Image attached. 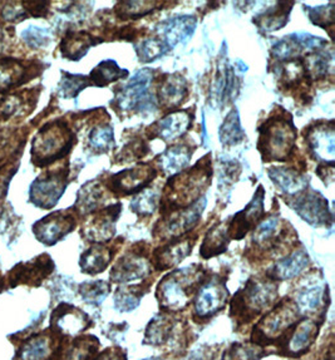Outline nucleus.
<instances>
[{
	"instance_id": "obj_43",
	"label": "nucleus",
	"mask_w": 335,
	"mask_h": 360,
	"mask_svg": "<svg viewBox=\"0 0 335 360\" xmlns=\"http://www.w3.org/2000/svg\"><path fill=\"white\" fill-rule=\"evenodd\" d=\"M51 339L46 335H38L30 339L20 349V360H48L51 356Z\"/></svg>"
},
{
	"instance_id": "obj_19",
	"label": "nucleus",
	"mask_w": 335,
	"mask_h": 360,
	"mask_svg": "<svg viewBox=\"0 0 335 360\" xmlns=\"http://www.w3.org/2000/svg\"><path fill=\"white\" fill-rule=\"evenodd\" d=\"M122 204L110 205L94 211L92 219L83 226V236L94 244H107L116 233V222L121 215Z\"/></svg>"
},
{
	"instance_id": "obj_25",
	"label": "nucleus",
	"mask_w": 335,
	"mask_h": 360,
	"mask_svg": "<svg viewBox=\"0 0 335 360\" xmlns=\"http://www.w3.org/2000/svg\"><path fill=\"white\" fill-rule=\"evenodd\" d=\"M195 30L196 18L192 15H179L160 24L157 33L160 34V39L163 41L168 49H172L177 44H184L190 41Z\"/></svg>"
},
{
	"instance_id": "obj_4",
	"label": "nucleus",
	"mask_w": 335,
	"mask_h": 360,
	"mask_svg": "<svg viewBox=\"0 0 335 360\" xmlns=\"http://www.w3.org/2000/svg\"><path fill=\"white\" fill-rule=\"evenodd\" d=\"M296 143V127L289 112L274 110L259 127L258 150L264 162L289 161Z\"/></svg>"
},
{
	"instance_id": "obj_30",
	"label": "nucleus",
	"mask_w": 335,
	"mask_h": 360,
	"mask_svg": "<svg viewBox=\"0 0 335 360\" xmlns=\"http://www.w3.org/2000/svg\"><path fill=\"white\" fill-rule=\"evenodd\" d=\"M275 186L286 195L295 196L304 191L308 186V180L301 169L291 167H272L267 171Z\"/></svg>"
},
{
	"instance_id": "obj_16",
	"label": "nucleus",
	"mask_w": 335,
	"mask_h": 360,
	"mask_svg": "<svg viewBox=\"0 0 335 360\" xmlns=\"http://www.w3.org/2000/svg\"><path fill=\"white\" fill-rule=\"evenodd\" d=\"M44 70L39 60L0 58V94L22 87Z\"/></svg>"
},
{
	"instance_id": "obj_23",
	"label": "nucleus",
	"mask_w": 335,
	"mask_h": 360,
	"mask_svg": "<svg viewBox=\"0 0 335 360\" xmlns=\"http://www.w3.org/2000/svg\"><path fill=\"white\" fill-rule=\"evenodd\" d=\"M92 326L93 321L87 313L70 304H61L53 311V329L64 335L75 337Z\"/></svg>"
},
{
	"instance_id": "obj_39",
	"label": "nucleus",
	"mask_w": 335,
	"mask_h": 360,
	"mask_svg": "<svg viewBox=\"0 0 335 360\" xmlns=\"http://www.w3.org/2000/svg\"><path fill=\"white\" fill-rule=\"evenodd\" d=\"M163 6L160 1H120L115 8V14L121 20H131L145 17L155 12L157 6Z\"/></svg>"
},
{
	"instance_id": "obj_33",
	"label": "nucleus",
	"mask_w": 335,
	"mask_h": 360,
	"mask_svg": "<svg viewBox=\"0 0 335 360\" xmlns=\"http://www.w3.org/2000/svg\"><path fill=\"white\" fill-rule=\"evenodd\" d=\"M230 238L227 233V221L219 222L208 230L203 245L200 248V255L203 259H211L214 256H219L227 250V246L230 244Z\"/></svg>"
},
{
	"instance_id": "obj_28",
	"label": "nucleus",
	"mask_w": 335,
	"mask_h": 360,
	"mask_svg": "<svg viewBox=\"0 0 335 360\" xmlns=\"http://www.w3.org/2000/svg\"><path fill=\"white\" fill-rule=\"evenodd\" d=\"M120 244H94L84 251L80 259L82 273L99 275L103 273L117 254Z\"/></svg>"
},
{
	"instance_id": "obj_36",
	"label": "nucleus",
	"mask_w": 335,
	"mask_h": 360,
	"mask_svg": "<svg viewBox=\"0 0 335 360\" xmlns=\"http://www.w3.org/2000/svg\"><path fill=\"white\" fill-rule=\"evenodd\" d=\"M294 3H277L275 8H270L254 18V23L259 30L270 33L282 30L289 22V14Z\"/></svg>"
},
{
	"instance_id": "obj_46",
	"label": "nucleus",
	"mask_w": 335,
	"mask_h": 360,
	"mask_svg": "<svg viewBox=\"0 0 335 360\" xmlns=\"http://www.w3.org/2000/svg\"><path fill=\"white\" fill-rule=\"evenodd\" d=\"M168 46L160 38H148L141 41L136 47L137 57L142 63H150L156 59L161 58L168 52Z\"/></svg>"
},
{
	"instance_id": "obj_54",
	"label": "nucleus",
	"mask_w": 335,
	"mask_h": 360,
	"mask_svg": "<svg viewBox=\"0 0 335 360\" xmlns=\"http://www.w3.org/2000/svg\"><path fill=\"white\" fill-rule=\"evenodd\" d=\"M141 360H165L163 356H150V358H146V359Z\"/></svg>"
},
{
	"instance_id": "obj_26",
	"label": "nucleus",
	"mask_w": 335,
	"mask_h": 360,
	"mask_svg": "<svg viewBox=\"0 0 335 360\" xmlns=\"http://www.w3.org/2000/svg\"><path fill=\"white\" fill-rule=\"evenodd\" d=\"M310 264V257L303 248L290 252L282 260L275 262L272 270L265 274L266 278L274 281H285L299 276Z\"/></svg>"
},
{
	"instance_id": "obj_27",
	"label": "nucleus",
	"mask_w": 335,
	"mask_h": 360,
	"mask_svg": "<svg viewBox=\"0 0 335 360\" xmlns=\"http://www.w3.org/2000/svg\"><path fill=\"white\" fill-rule=\"evenodd\" d=\"M195 152V147L189 143H176L168 147V150L157 156V169H161L162 174L166 176L182 172L189 166L191 157Z\"/></svg>"
},
{
	"instance_id": "obj_14",
	"label": "nucleus",
	"mask_w": 335,
	"mask_h": 360,
	"mask_svg": "<svg viewBox=\"0 0 335 360\" xmlns=\"http://www.w3.org/2000/svg\"><path fill=\"white\" fill-rule=\"evenodd\" d=\"M157 176V169L152 163H141L133 169H123L121 172L112 174L108 180L104 182V187L108 191L120 196H128L132 193H139L147 188Z\"/></svg>"
},
{
	"instance_id": "obj_8",
	"label": "nucleus",
	"mask_w": 335,
	"mask_h": 360,
	"mask_svg": "<svg viewBox=\"0 0 335 360\" xmlns=\"http://www.w3.org/2000/svg\"><path fill=\"white\" fill-rule=\"evenodd\" d=\"M190 329L185 320L179 318L176 314H157L146 326L144 345L155 348L168 347L172 353L181 352L190 344Z\"/></svg>"
},
{
	"instance_id": "obj_40",
	"label": "nucleus",
	"mask_w": 335,
	"mask_h": 360,
	"mask_svg": "<svg viewBox=\"0 0 335 360\" xmlns=\"http://www.w3.org/2000/svg\"><path fill=\"white\" fill-rule=\"evenodd\" d=\"M246 139L244 134L239 112L236 108H232V112L226 116L225 121L220 127V140L224 146L239 145Z\"/></svg>"
},
{
	"instance_id": "obj_35",
	"label": "nucleus",
	"mask_w": 335,
	"mask_h": 360,
	"mask_svg": "<svg viewBox=\"0 0 335 360\" xmlns=\"http://www.w3.org/2000/svg\"><path fill=\"white\" fill-rule=\"evenodd\" d=\"M151 283L142 281L132 286H120L115 291L113 305L120 313H131L139 308L141 299L150 290Z\"/></svg>"
},
{
	"instance_id": "obj_11",
	"label": "nucleus",
	"mask_w": 335,
	"mask_h": 360,
	"mask_svg": "<svg viewBox=\"0 0 335 360\" xmlns=\"http://www.w3.org/2000/svg\"><path fill=\"white\" fill-rule=\"evenodd\" d=\"M151 271L150 245L137 243L113 264L110 279L115 284H128L136 280L146 279Z\"/></svg>"
},
{
	"instance_id": "obj_31",
	"label": "nucleus",
	"mask_w": 335,
	"mask_h": 360,
	"mask_svg": "<svg viewBox=\"0 0 335 360\" xmlns=\"http://www.w3.org/2000/svg\"><path fill=\"white\" fill-rule=\"evenodd\" d=\"M99 347V338L94 335L77 338L59 349L56 360H93Z\"/></svg>"
},
{
	"instance_id": "obj_37",
	"label": "nucleus",
	"mask_w": 335,
	"mask_h": 360,
	"mask_svg": "<svg viewBox=\"0 0 335 360\" xmlns=\"http://www.w3.org/2000/svg\"><path fill=\"white\" fill-rule=\"evenodd\" d=\"M127 77V70H121L115 60L107 59L101 62L96 68H93L91 75L88 76V79L91 82V86L102 88L107 87L108 84L118 79H125Z\"/></svg>"
},
{
	"instance_id": "obj_15",
	"label": "nucleus",
	"mask_w": 335,
	"mask_h": 360,
	"mask_svg": "<svg viewBox=\"0 0 335 360\" xmlns=\"http://www.w3.org/2000/svg\"><path fill=\"white\" fill-rule=\"evenodd\" d=\"M288 204L312 226H328L333 224V212L327 198L320 192L304 190L293 196V201Z\"/></svg>"
},
{
	"instance_id": "obj_49",
	"label": "nucleus",
	"mask_w": 335,
	"mask_h": 360,
	"mask_svg": "<svg viewBox=\"0 0 335 360\" xmlns=\"http://www.w3.org/2000/svg\"><path fill=\"white\" fill-rule=\"evenodd\" d=\"M334 4L329 3L328 6L314 8L309 11V18L312 24L322 27L324 30H331L334 25Z\"/></svg>"
},
{
	"instance_id": "obj_18",
	"label": "nucleus",
	"mask_w": 335,
	"mask_h": 360,
	"mask_svg": "<svg viewBox=\"0 0 335 360\" xmlns=\"http://www.w3.org/2000/svg\"><path fill=\"white\" fill-rule=\"evenodd\" d=\"M75 226V211L59 210L37 221L33 225V233L42 244L52 246L72 233Z\"/></svg>"
},
{
	"instance_id": "obj_29",
	"label": "nucleus",
	"mask_w": 335,
	"mask_h": 360,
	"mask_svg": "<svg viewBox=\"0 0 335 360\" xmlns=\"http://www.w3.org/2000/svg\"><path fill=\"white\" fill-rule=\"evenodd\" d=\"M102 41L86 30H68L61 41L62 57L78 62L87 54L89 48L97 46Z\"/></svg>"
},
{
	"instance_id": "obj_24",
	"label": "nucleus",
	"mask_w": 335,
	"mask_h": 360,
	"mask_svg": "<svg viewBox=\"0 0 335 360\" xmlns=\"http://www.w3.org/2000/svg\"><path fill=\"white\" fill-rule=\"evenodd\" d=\"M187 96L189 84L185 77L179 73H172L162 76L157 86L155 99H157V105L162 108L175 110L185 102Z\"/></svg>"
},
{
	"instance_id": "obj_52",
	"label": "nucleus",
	"mask_w": 335,
	"mask_h": 360,
	"mask_svg": "<svg viewBox=\"0 0 335 360\" xmlns=\"http://www.w3.org/2000/svg\"><path fill=\"white\" fill-rule=\"evenodd\" d=\"M93 360H127V352L120 347H110L96 355Z\"/></svg>"
},
{
	"instance_id": "obj_44",
	"label": "nucleus",
	"mask_w": 335,
	"mask_h": 360,
	"mask_svg": "<svg viewBox=\"0 0 335 360\" xmlns=\"http://www.w3.org/2000/svg\"><path fill=\"white\" fill-rule=\"evenodd\" d=\"M62 79L59 82L58 92L63 98H75L84 88L91 86L87 76L72 75L68 72H62Z\"/></svg>"
},
{
	"instance_id": "obj_47",
	"label": "nucleus",
	"mask_w": 335,
	"mask_h": 360,
	"mask_svg": "<svg viewBox=\"0 0 335 360\" xmlns=\"http://www.w3.org/2000/svg\"><path fill=\"white\" fill-rule=\"evenodd\" d=\"M148 152H150V147L147 146V141L136 137L123 146V148L118 152L115 160L117 163L133 162L147 156Z\"/></svg>"
},
{
	"instance_id": "obj_41",
	"label": "nucleus",
	"mask_w": 335,
	"mask_h": 360,
	"mask_svg": "<svg viewBox=\"0 0 335 360\" xmlns=\"http://www.w3.org/2000/svg\"><path fill=\"white\" fill-rule=\"evenodd\" d=\"M88 145L96 153H104L113 148L115 134L108 123H99L88 136Z\"/></svg>"
},
{
	"instance_id": "obj_45",
	"label": "nucleus",
	"mask_w": 335,
	"mask_h": 360,
	"mask_svg": "<svg viewBox=\"0 0 335 360\" xmlns=\"http://www.w3.org/2000/svg\"><path fill=\"white\" fill-rule=\"evenodd\" d=\"M110 284L104 280L88 281L80 285V294L84 302L91 305H99L110 295Z\"/></svg>"
},
{
	"instance_id": "obj_34",
	"label": "nucleus",
	"mask_w": 335,
	"mask_h": 360,
	"mask_svg": "<svg viewBox=\"0 0 335 360\" xmlns=\"http://www.w3.org/2000/svg\"><path fill=\"white\" fill-rule=\"evenodd\" d=\"M298 308L301 313L314 314L319 311V309L325 310V302H329V291L320 285L306 286L304 289L298 291L294 297Z\"/></svg>"
},
{
	"instance_id": "obj_50",
	"label": "nucleus",
	"mask_w": 335,
	"mask_h": 360,
	"mask_svg": "<svg viewBox=\"0 0 335 360\" xmlns=\"http://www.w3.org/2000/svg\"><path fill=\"white\" fill-rule=\"evenodd\" d=\"M24 11L28 17L46 18L49 12V1H23Z\"/></svg>"
},
{
	"instance_id": "obj_3",
	"label": "nucleus",
	"mask_w": 335,
	"mask_h": 360,
	"mask_svg": "<svg viewBox=\"0 0 335 360\" xmlns=\"http://www.w3.org/2000/svg\"><path fill=\"white\" fill-rule=\"evenodd\" d=\"M205 273L203 265L194 264L185 269L172 270L165 275L157 285L155 292L160 310L171 314L186 310L192 302Z\"/></svg>"
},
{
	"instance_id": "obj_2",
	"label": "nucleus",
	"mask_w": 335,
	"mask_h": 360,
	"mask_svg": "<svg viewBox=\"0 0 335 360\" xmlns=\"http://www.w3.org/2000/svg\"><path fill=\"white\" fill-rule=\"evenodd\" d=\"M277 283L269 278H250L230 300V318L239 331L250 326L277 302Z\"/></svg>"
},
{
	"instance_id": "obj_17",
	"label": "nucleus",
	"mask_w": 335,
	"mask_h": 360,
	"mask_svg": "<svg viewBox=\"0 0 335 360\" xmlns=\"http://www.w3.org/2000/svg\"><path fill=\"white\" fill-rule=\"evenodd\" d=\"M197 233H191L182 235L179 238L168 240L165 245L157 248L152 252V267L156 271L172 270L179 264L190 256L194 246L196 245Z\"/></svg>"
},
{
	"instance_id": "obj_32",
	"label": "nucleus",
	"mask_w": 335,
	"mask_h": 360,
	"mask_svg": "<svg viewBox=\"0 0 335 360\" xmlns=\"http://www.w3.org/2000/svg\"><path fill=\"white\" fill-rule=\"evenodd\" d=\"M103 201V185L97 180L89 181L78 192L73 211L81 216L91 215L101 209Z\"/></svg>"
},
{
	"instance_id": "obj_51",
	"label": "nucleus",
	"mask_w": 335,
	"mask_h": 360,
	"mask_svg": "<svg viewBox=\"0 0 335 360\" xmlns=\"http://www.w3.org/2000/svg\"><path fill=\"white\" fill-rule=\"evenodd\" d=\"M219 353V345H203L191 354L189 360H214Z\"/></svg>"
},
{
	"instance_id": "obj_53",
	"label": "nucleus",
	"mask_w": 335,
	"mask_h": 360,
	"mask_svg": "<svg viewBox=\"0 0 335 360\" xmlns=\"http://www.w3.org/2000/svg\"><path fill=\"white\" fill-rule=\"evenodd\" d=\"M319 360H334V344L333 342L329 344V347L327 348L325 353L319 358Z\"/></svg>"
},
{
	"instance_id": "obj_48",
	"label": "nucleus",
	"mask_w": 335,
	"mask_h": 360,
	"mask_svg": "<svg viewBox=\"0 0 335 360\" xmlns=\"http://www.w3.org/2000/svg\"><path fill=\"white\" fill-rule=\"evenodd\" d=\"M20 37H22V41L32 49L46 47L52 41L51 30L37 27V25H30L27 30H24L20 33Z\"/></svg>"
},
{
	"instance_id": "obj_9",
	"label": "nucleus",
	"mask_w": 335,
	"mask_h": 360,
	"mask_svg": "<svg viewBox=\"0 0 335 360\" xmlns=\"http://www.w3.org/2000/svg\"><path fill=\"white\" fill-rule=\"evenodd\" d=\"M325 314L315 316H301V319L274 344L277 353L285 358L298 359L308 354L315 344V340L323 326Z\"/></svg>"
},
{
	"instance_id": "obj_22",
	"label": "nucleus",
	"mask_w": 335,
	"mask_h": 360,
	"mask_svg": "<svg viewBox=\"0 0 335 360\" xmlns=\"http://www.w3.org/2000/svg\"><path fill=\"white\" fill-rule=\"evenodd\" d=\"M192 121V110H172L147 127L146 137L150 140L160 139L166 142L177 140L190 129Z\"/></svg>"
},
{
	"instance_id": "obj_13",
	"label": "nucleus",
	"mask_w": 335,
	"mask_h": 360,
	"mask_svg": "<svg viewBox=\"0 0 335 360\" xmlns=\"http://www.w3.org/2000/svg\"><path fill=\"white\" fill-rule=\"evenodd\" d=\"M205 206L206 198H203L189 209L179 210L170 215L162 216L153 227V236L162 240L165 238L168 241L191 233L201 219Z\"/></svg>"
},
{
	"instance_id": "obj_1",
	"label": "nucleus",
	"mask_w": 335,
	"mask_h": 360,
	"mask_svg": "<svg viewBox=\"0 0 335 360\" xmlns=\"http://www.w3.org/2000/svg\"><path fill=\"white\" fill-rule=\"evenodd\" d=\"M211 177V155L203 157L192 169L175 174L163 188L161 215H170L175 211L189 209L196 204L210 186Z\"/></svg>"
},
{
	"instance_id": "obj_42",
	"label": "nucleus",
	"mask_w": 335,
	"mask_h": 360,
	"mask_svg": "<svg viewBox=\"0 0 335 360\" xmlns=\"http://www.w3.org/2000/svg\"><path fill=\"white\" fill-rule=\"evenodd\" d=\"M158 202H160L158 191L152 188H145L133 198L131 210L139 217H150L155 214Z\"/></svg>"
},
{
	"instance_id": "obj_55",
	"label": "nucleus",
	"mask_w": 335,
	"mask_h": 360,
	"mask_svg": "<svg viewBox=\"0 0 335 360\" xmlns=\"http://www.w3.org/2000/svg\"><path fill=\"white\" fill-rule=\"evenodd\" d=\"M3 46V33H1V30H0V48Z\"/></svg>"
},
{
	"instance_id": "obj_12",
	"label": "nucleus",
	"mask_w": 335,
	"mask_h": 360,
	"mask_svg": "<svg viewBox=\"0 0 335 360\" xmlns=\"http://www.w3.org/2000/svg\"><path fill=\"white\" fill-rule=\"evenodd\" d=\"M70 163L56 171H46L30 187V201L39 209L51 210L58 204L70 182Z\"/></svg>"
},
{
	"instance_id": "obj_6",
	"label": "nucleus",
	"mask_w": 335,
	"mask_h": 360,
	"mask_svg": "<svg viewBox=\"0 0 335 360\" xmlns=\"http://www.w3.org/2000/svg\"><path fill=\"white\" fill-rule=\"evenodd\" d=\"M301 314L294 299L283 297L261 315V319L253 328L250 342L263 348L274 347V344L301 319Z\"/></svg>"
},
{
	"instance_id": "obj_20",
	"label": "nucleus",
	"mask_w": 335,
	"mask_h": 360,
	"mask_svg": "<svg viewBox=\"0 0 335 360\" xmlns=\"http://www.w3.org/2000/svg\"><path fill=\"white\" fill-rule=\"evenodd\" d=\"M304 140L314 158L324 163L334 162V121L314 122L304 128Z\"/></svg>"
},
{
	"instance_id": "obj_7",
	"label": "nucleus",
	"mask_w": 335,
	"mask_h": 360,
	"mask_svg": "<svg viewBox=\"0 0 335 360\" xmlns=\"http://www.w3.org/2000/svg\"><path fill=\"white\" fill-rule=\"evenodd\" d=\"M229 297L226 276L221 274L205 273L191 302L192 319L197 324L208 323L225 310Z\"/></svg>"
},
{
	"instance_id": "obj_5",
	"label": "nucleus",
	"mask_w": 335,
	"mask_h": 360,
	"mask_svg": "<svg viewBox=\"0 0 335 360\" xmlns=\"http://www.w3.org/2000/svg\"><path fill=\"white\" fill-rule=\"evenodd\" d=\"M75 143V134L68 122L56 120L38 131L32 141V162L37 167H46L70 155Z\"/></svg>"
},
{
	"instance_id": "obj_21",
	"label": "nucleus",
	"mask_w": 335,
	"mask_h": 360,
	"mask_svg": "<svg viewBox=\"0 0 335 360\" xmlns=\"http://www.w3.org/2000/svg\"><path fill=\"white\" fill-rule=\"evenodd\" d=\"M264 188L258 187L251 202L232 220L227 221V233L230 240L240 241L243 240L248 233L260 224L261 219L264 217Z\"/></svg>"
},
{
	"instance_id": "obj_10",
	"label": "nucleus",
	"mask_w": 335,
	"mask_h": 360,
	"mask_svg": "<svg viewBox=\"0 0 335 360\" xmlns=\"http://www.w3.org/2000/svg\"><path fill=\"white\" fill-rule=\"evenodd\" d=\"M153 79L151 70H139L131 81L115 91V99L110 105L118 112H141L155 107L153 97L150 94V86Z\"/></svg>"
},
{
	"instance_id": "obj_38",
	"label": "nucleus",
	"mask_w": 335,
	"mask_h": 360,
	"mask_svg": "<svg viewBox=\"0 0 335 360\" xmlns=\"http://www.w3.org/2000/svg\"><path fill=\"white\" fill-rule=\"evenodd\" d=\"M270 354L265 348L248 342H235L224 350L221 360H261Z\"/></svg>"
}]
</instances>
